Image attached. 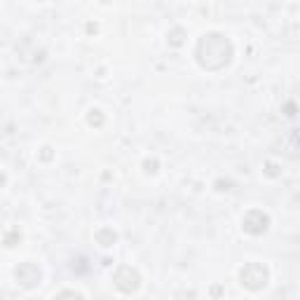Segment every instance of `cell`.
Instances as JSON below:
<instances>
[{
    "instance_id": "cell-11",
    "label": "cell",
    "mask_w": 300,
    "mask_h": 300,
    "mask_svg": "<svg viewBox=\"0 0 300 300\" xmlns=\"http://www.w3.org/2000/svg\"><path fill=\"white\" fill-rule=\"evenodd\" d=\"M145 167H148L150 174H155V172H157V162H155V160H153V162H145Z\"/></svg>"
},
{
    "instance_id": "cell-5",
    "label": "cell",
    "mask_w": 300,
    "mask_h": 300,
    "mask_svg": "<svg viewBox=\"0 0 300 300\" xmlns=\"http://www.w3.org/2000/svg\"><path fill=\"white\" fill-rule=\"evenodd\" d=\"M244 230L249 234H261V232H265L267 230V225H270V218L265 216L263 211H249L244 216Z\"/></svg>"
},
{
    "instance_id": "cell-10",
    "label": "cell",
    "mask_w": 300,
    "mask_h": 300,
    "mask_svg": "<svg viewBox=\"0 0 300 300\" xmlns=\"http://www.w3.org/2000/svg\"><path fill=\"white\" fill-rule=\"evenodd\" d=\"M17 239H22V234H19V232H12V234H7V239H5V242H7V246H14V244H12V242H17Z\"/></svg>"
},
{
    "instance_id": "cell-2",
    "label": "cell",
    "mask_w": 300,
    "mask_h": 300,
    "mask_svg": "<svg viewBox=\"0 0 300 300\" xmlns=\"http://www.w3.org/2000/svg\"><path fill=\"white\" fill-rule=\"evenodd\" d=\"M242 284L251 291L263 289L267 284V270L263 265H258V263H249V265L242 270Z\"/></svg>"
},
{
    "instance_id": "cell-4",
    "label": "cell",
    "mask_w": 300,
    "mask_h": 300,
    "mask_svg": "<svg viewBox=\"0 0 300 300\" xmlns=\"http://www.w3.org/2000/svg\"><path fill=\"white\" fill-rule=\"evenodd\" d=\"M17 282L22 284V286H26V289H33V286H38L40 284V267L33 265V263H22V265L17 267Z\"/></svg>"
},
{
    "instance_id": "cell-8",
    "label": "cell",
    "mask_w": 300,
    "mask_h": 300,
    "mask_svg": "<svg viewBox=\"0 0 300 300\" xmlns=\"http://www.w3.org/2000/svg\"><path fill=\"white\" fill-rule=\"evenodd\" d=\"M103 122V117H101L99 111H92V115H89V124H101Z\"/></svg>"
},
{
    "instance_id": "cell-6",
    "label": "cell",
    "mask_w": 300,
    "mask_h": 300,
    "mask_svg": "<svg viewBox=\"0 0 300 300\" xmlns=\"http://www.w3.org/2000/svg\"><path fill=\"white\" fill-rule=\"evenodd\" d=\"M115 232H113V230H99V232H96V242H99L101 246H113L115 244Z\"/></svg>"
},
{
    "instance_id": "cell-9",
    "label": "cell",
    "mask_w": 300,
    "mask_h": 300,
    "mask_svg": "<svg viewBox=\"0 0 300 300\" xmlns=\"http://www.w3.org/2000/svg\"><path fill=\"white\" fill-rule=\"evenodd\" d=\"M181 35H183V31H178V28H176V31L172 33V42L174 45H181V42H183V38H181Z\"/></svg>"
},
{
    "instance_id": "cell-12",
    "label": "cell",
    "mask_w": 300,
    "mask_h": 300,
    "mask_svg": "<svg viewBox=\"0 0 300 300\" xmlns=\"http://www.w3.org/2000/svg\"><path fill=\"white\" fill-rule=\"evenodd\" d=\"M3 181H5V176H3V174H0V183H3Z\"/></svg>"
},
{
    "instance_id": "cell-7",
    "label": "cell",
    "mask_w": 300,
    "mask_h": 300,
    "mask_svg": "<svg viewBox=\"0 0 300 300\" xmlns=\"http://www.w3.org/2000/svg\"><path fill=\"white\" fill-rule=\"evenodd\" d=\"M54 300H82V298H80V293H75V291H61Z\"/></svg>"
},
{
    "instance_id": "cell-3",
    "label": "cell",
    "mask_w": 300,
    "mask_h": 300,
    "mask_svg": "<svg viewBox=\"0 0 300 300\" xmlns=\"http://www.w3.org/2000/svg\"><path fill=\"white\" fill-rule=\"evenodd\" d=\"M139 284H141V277H139V272H136L134 267H129V265L117 267L115 286L122 291V293H132V291H136L139 289Z\"/></svg>"
},
{
    "instance_id": "cell-1",
    "label": "cell",
    "mask_w": 300,
    "mask_h": 300,
    "mask_svg": "<svg viewBox=\"0 0 300 300\" xmlns=\"http://www.w3.org/2000/svg\"><path fill=\"white\" fill-rule=\"evenodd\" d=\"M230 59H232V45L218 33L204 35L197 45V61L206 71H218V68L228 66Z\"/></svg>"
}]
</instances>
